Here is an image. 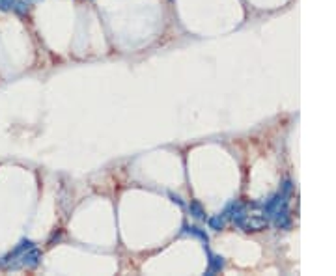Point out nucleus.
Segmentation results:
<instances>
[{
	"label": "nucleus",
	"instance_id": "obj_1",
	"mask_svg": "<svg viewBox=\"0 0 336 276\" xmlns=\"http://www.w3.org/2000/svg\"><path fill=\"white\" fill-rule=\"evenodd\" d=\"M40 259H41V252L36 246H32V248H28L19 257V261H14L8 269H34V267H38Z\"/></svg>",
	"mask_w": 336,
	"mask_h": 276
},
{
	"label": "nucleus",
	"instance_id": "obj_2",
	"mask_svg": "<svg viewBox=\"0 0 336 276\" xmlns=\"http://www.w3.org/2000/svg\"><path fill=\"white\" fill-rule=\"evenodd\" d=\"M32 246H34V243L30 241V239H23V241H21V243L17 244V246H15V248L12 250L10 254H8V256L2 257L0 265H2V267H10L12 263L17 261V259H19V257L23 256V254H25V252H27L28 248H32Z\"/></svg>",
	"mask_w": 336,
	"mask_h": 276
},
{
	"label": "nucleus",
	"instance_id": "obj_3",
	"mask_svg": "<svg viewBox=\"0 0 336 276\" xmlns=\"http://www.w3.org/2000/svg\"><path fill=\"white\" fill-rule=\"evenodd\" d=\"M267 226V220L256 215H247V217L239 222V228H243L245 231H260Z\"/></svg>",
	"mask_w": 336,
	"mask_h": 276
},
{
	"label": "nucleus",
	"instance_id": "obj_4",
	"mask_svg": "<svg viewBox=\"0 0 336 276\" xmlns=\"http://www.w3.org/2000/svg\"><path fill=\"white\" fill-rule=\"evenodd\" d=\"M204 248H205V252H207V256H209V267H207V270H205V274L213 276L215 272H220L224 267V257L211 254L209 248H207V244H204Z\"/></svg>",
	"mask_w": 336,
	"mask_h": 276
},
{
	"label": "nucleus",
	"instance_id": "obj_5",
	"mask_svg": "<svg viewBox=\"0 0 336 276\" xmlns=\"http://www.w3.org/2000/svg\"><path fill=\"white\" fill-rule=\"evenodd\" d=\"M183 233H189V235L196 237V239H200V241H202L204 244L209 243V237H207L205 230L198 228V226H187V224H183Z\"/></svg>",
	"mask_w": 336,
	"mask_h": 276
},
{
	"label": "nucleus",
	"instance_id": "obj_6",
	"mask_svg": "<svg viewBox=\"0 0 336 276\" xmlns=\"http://www.w3.org/2000/svg\"><path fill=\"white\" fill-rule=\"evenodd\" d=\"M189 213H191L194 218H198V220H205V211L198 200H192L191 204H189Z\"/></svg>",
	"mask_w": 336,
	"mask_h": 276
},
{
	"label": "nucleus",
	"instance_id": "obj_7",
	"mask_svg": "<svg viewBox=\"0 0 336 276\" xmlns=\"http://www.w3.org/2000/svg\"><path fill=\"white\" fill-rule=\"evenodd\" d=\"M207 224H209L211 230L215 231H220L224 228V217L222 215H217V217H211L209 220H207Z\"/></svg>",
	"mask_w": 336,
	"mask_h": 276
},
{
	"label": "nucleus",
	"instance_id": "obj_8",
	"mask_svg": "<svg viewBox=\"0 0 336 276\" xmlns=\"http://www.w3.org/2000/svg\"><path fill=\"white\" fill-rule=\"evenodd\" d=\"M14 8V2L12 0H0V10L2 12H10Z\"/></svg>",
	"mask_w": 336,
	"mask_h": 276
},
{
	"label": "nucleus",
	"instance_id": "obj_9",
	"mask_svg": "<svg viewBox=\"0 0 336 276\" xmlns=\"http://www.w3.org/2000/svg\"><path fill=\"white\" fill-rule=\"evenodd\" d=\"M170 198H172V202H174V204H178L179 207H183V205H185L183 202H181V198H179V196H174V194H170Z\"/></svg>",
	"mask_w": 336,
	"mask_h": 276
}]
</instances>
